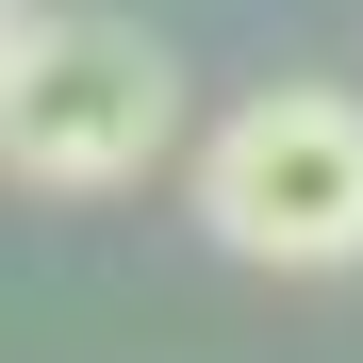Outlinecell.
I'll return each mask as SVG.
<instances>
[{"instance_id": "obj_2", "label": "cell", "mask_w": 363, "mask_h": 363, "mask_svg": "<svg viewBox=\"0 0 363 363\" xmlns=\"http://www.w3.org/2000/svg\"><path fill=\"white\" fill-rule=\"evenodd\" d=\"M199 231L231 264H281V281H330L363 264V99L347 83H264L199 133Z\"/></svg>"}, {"instance_id": "obj_1", "label": "cell", "mask_w": 363, "mask_h": 363, "mask_svg": "<svg viewBox=\"0 0 363 363\" xmlns=\"http://www.w3.org/2000/svg\"><path fill=\"white\" fill-rule=\"evenodd\" d=\"M182 149V67L133 17H17L0 50V182L33 199H116Z\"/></svg>"}, {"instance_id": "obj_3", "label": "cell", "mask_w": 363, "mask_h": 363, "mask_svg": "<svg viewBox=\"0 0 363 363\" xmlns=\"http://www.w3.org/2000/svg\"><path fill=\"white\" fill-rule=\"evenodd\" d=\"M0 50H17V0H0Z\"/></svg>"}]
</instances>
